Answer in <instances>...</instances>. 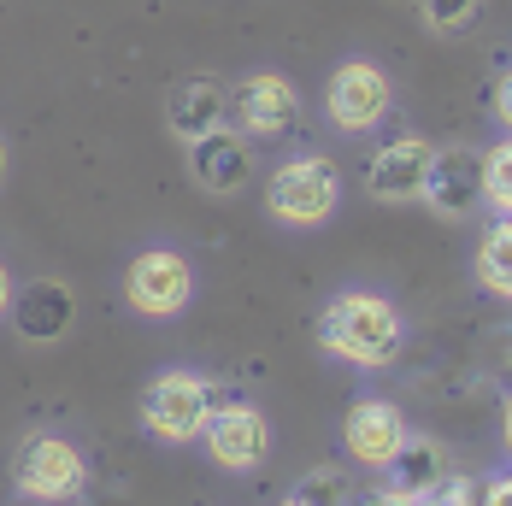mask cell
Instances as JSON below:
<instances>
[{
	"mask_svg": "<svg viewBox=\"0 0 512 506\" xmlns=\"http://www.w3.org/2000/svg\"><path fill=\"white\" fill-rule=\"evenodd\" d=\"M265 206H271V218L289 224V230H318V224H330V212L342 206V177H336V165L318 159V153L289 159V165L271 177Z\"/></svg>",
	"mask_w": 512,
	"mask_h": 506,
	"instance_id": "cell-2",
	"label": "cell"
},
{
	"mask_svg": "<svg viewBox=\"0 0 512 506\" xmlns=\"http://www.w3.org/2000/svg\"><path fill=\"white\" fill-rule=\"evenodd\" d=\"M6 312H12V271L0 265V318H6Z\"/></svg>",
	"mask_w": 512,
	"mask_h": 506,
	"instance_id": "cell-23",
	"label": "cell"
},
{
	"mask_svg": "<svg viewBox=\"0 0 512 506\" xmlns=\"http://www.w3.org/2000/svg\"><path fill=\"white\" fill-rule=\"evenodd\" d=\"M477 283L495 295V301L512 306V218H501V224H489L483 230V242H477Z\"/></svg>",
	"mask_w": 512,
	"mask_h": 506,
	"instance_id": "cell-16",
	"label": "cell"
},
{
	"mask_svg": "<svg viewBox=\"0 0 512 506\" xmlns=\"http://www.w3.org/2000/svg\"><path fill=\"white\" fill-rule=\"evenodd\" d=\"M124 301L130 312H142V318H177L183 306L195 301V271H189V259L171 248H148L130 259V271H124Z\"/></svg>",
	"mask_w": 512,
	"mask_h": 506,
	"instance_id": "cell-5",
	"label": "cell"
},
{
	"mask_svg": "<svg viewBox=\"0 0 512 506\" xmlns=\"http://www.w3.org/2000/svg\"><path fill=\"white\" fill-rule=\"evenodd\" d=\"M201 436H206V454L224 471H254L259 459L271 454V424H265L259 406H218Z\"/></svg>",
	"mask_w": 512,
	"mask_h": 506,
	"instance_id": "cell-10",
	"label": "cell"
},
{
	"mask_svg": "<svg viewBox=\"0 0 512 506\" xmlns=\"http://www.w3.org/2000/svg\"><path fill=\"white\" fill-rule=\"evenodd\" d=\"M418 201H430L436 218H465V212H477V206H483V153H465V148L436 153L430 183H424Z\"/></svg>",
	"mask_w": 512,
	"mask_h": 506,
	"instance_id": "cell-13",
	"label": "cell"
},
{
	"mask_svg": "<svg viewBox=\"0 0 512 506\" xmlns=\"http://www.w3.org/2000/svg\"><path fill=\"white\" fill-rule=\"evenodd\" d=\"M477 12H483V0H424V24L436 36H460Z\"/></svg>",
	"mask_w": 512,
	"mask_h": 506,
	"instance_id": "cell-19",
	"label": "cell"
},
{
	"mask_svg": "<svg viewBox=\"0 0 512 506\" xmlns=\"http://www.w3.org/2000/svg\"><path fill=\"white\" fill-rule=\"evenodd\" d=\"M212 412H218V395L195 371H159L142 389V424L154 442H195Z\"/></svg>",
	"mask_w": 512,
	"mask_h": 506,
	"instance_id": "cell-3",
	"label": "cell"
},
{
	"mask_svg": "<svg viewBox=\"0 0 512 506\" xmlns=\"http://www.w3.org/2000/svg\"><path fill=\"white\" fill-rule=\"evenodd\" d=\"M495 118H501V124L512 130V71L501 77V89H495Z\"/></svg>",
	"mask_w": 512,
	"mask_h": 506,
	"instance_id": "cell-22",
	"label": "cell"
},
{
	"mask_svg": "<svg viewBox=\"0 0 512 506\" xmlns=\"http://www.w3.org/2000/svg\"><path fill=\"white\" fill-rule=\"evenodd\" d=\"M430 506H483V483H471V477H442L436 483V495H424Z\"/></svg>",
	"mask_w": 512,
	"mask_h": 506,
	"instance_id": "cell-20",
	"label": "cell"
},
{
	"mask_svg": "<svg viewBox=\"0 0 512 506\" xmlns=\"http://www.w3.org/2000/svg\"><path fill=\"white\" fill-rule=\"evenodd\" d=\"M83 477H89V465L77 454V442H65V436H30L12 465V483L30 501H65L83 489Z\"/></svg>",
	"mask_w": 512,
	"mask_h": 506,
	"instance_id": "cell-6",
	"label": "cell"
},
{
	"mask_svg": "<svg viewBox=\"0 0 512 506\" xmlns=\"http://www.w3.org/2000/svg\"><path fill=\"white\" fill-rule=\"evenodd\" d=\"M401 342H407V324H401V312H395L389 295L348 289V295H336V301L324 306V318H318V348L359 365V371L389 365V359L401 354Z\"/></svg>",
	"mask_w": 512,
	"mask_h": 506,
	"instance_id": "cell-1",
	"label": "cell"
},
{
	"mask_svg": "<svg viewBox=\"0 0 512 506\" xmlns=\"http://www.w3.org/2000/svg\"><path fill=\"white\" fill-rule=\"evenodd\" d=\"M189 171H195V183L206 195H236L254 177V148H248L242 130L218 124V130H206L201 142H189Z\"/></svg>",
	"mask_w": 512,
	"mask_h": 506,
	"instance_id": "cell-11",
	"label": "cell"
},
{
	"mask_svg": "<svg viewBox=\"0 0 512 506\" xmlns=\"http://www.w3.org/2000/svg\"><path fill=\"white\" fill-rule=\"evenodd\" d=\"M389 106H395V89H389V77H383L371 59H342V65L330 71L324 112H330L336 130L365 136V130H377V124L389 118Z\"/></svg>",
	"mask_w": 512,
	"mask_h": 506,
	"instance_id": "cell-4",
	"label": "cell"
},
{
	"mask_svg": "<svg viewBox=\"0 0 512 506\" xmlns=\"http://www.w3.org/2000/svg\"><path fill=\"white\" fill-rule=\"evenodd\" d=\"M224 83H212V77H189L177 95H171V136L177 142H201L206 130H218L224 124Z\"/></svg>",
	"mask_w": 512,
	"mask_h": 506,
	"instance_id": "cell-14",
	"label": "cell"
},
{
	"mask_svg": "<svg viewBox=\"0 0 512 506\" xmlns=\"http://www.w3.org/2000/svg\"><path fill=\"white\" fill-rule=\"evenodd\" d=\"M483 201L495 206L501 218H512V136L483 153Z\"/></svg>",
	"mask_w": 512,
	"mask_h": 506,
	"instance_id": "cell-17",
	"label": "cell"
},
{
	"mask_svg": "<svg viewBox=\"0 0 512 506\" xmlns=\"http://www.w3.org/2000/svg\"><path fill=\"white\" fill-rule=\"evenodd\" d=\"M283 506H307V501H295V495H289V501H283Z\"/></svg>",
	"mask_w": 512,
	"mask_h": 506,
	"instance_id": "cell-27",
	"label": "cell"
},
{
	"mask_svg": "<svg viewBox=\"0 0 512 506\" xmlns=\"http://www.w3.org/2000/svg\"><path fill=\"white\" fill-rule=\"evenodd\" d=\"M483 506H512V471H501V477L483 483Z\"/></svg>",
	"mask_w": 512,
	"mask_h": 506,
	"instance_id": "cell-21",
	"label": "cell"
},
{
	"mask_svg": "<svg viewBox=\"0 0 512 506\" xmlns=\"http://www.w3.org/2000/svg\"><path fill=\"white\" fill-rule=\"evenodd\" d=\"M348 471L342 465H318V471H307L301 483H295V501H307V506H348Z\"/></svg>",
	"mask_w": 512,
	"mask_h": 506,
	"instance_id": "cell-18",
	"label": "cell"
},
{
	"mask_svg": "<svg viewBox=\"0 0 512 506\" xmlns=\"http://www.w3.org/2000/svg\"><path fill=\"white\" fill-rule=\"evenodd\" d=\"M401 442H407V418H401L389 401L348 406V418H342V448H348L359 465L389 471V459L401 454Z\"/></svg>",
	"mask_w": 512,
	"mask_h": 506,
	"instance_id": "cell-12",
	"label": "cell"
},
{
	"mask_svg": "<svg viewBox=\"0 0 512 506\" xmlns=\"http://www.w3.org/2000/svg\"><path fill=\"white\" fill-rule=\"evenodd\" d=\"M389 506H430L424 495H401V489H389Z\"/></svg>",
	"mask_w": 512,
	"mask_h": 506,
	"instance_id": "cell-24",
	"label": "cell"
},
{
	"mask_svg": "<svg viewBox=\"0 0 512 506\" xmlns=\"http://www.w3.org/2000/svg\"><path fill=\"white\" fill-rule=\"evenodd\" d=\"M6 165H12V159H6V142H0V183H6Z\"/></svg>",
	"mask_w": 512,
	"mask_h": 506,
	"instance_id": "cell-26",
	"label": "cell"
},
{
	"mask_svg": "<svg viewBox=\"0 0 512 506\" xmlns=\"http://www.w3.org/2000/svg\"><path fill=\"white\" fill-rule=\"evenodd\" d=\"M430 165H436V148L424 136H401V142H389V148L365 165V195L383 201V206L418 201L424 183H430Z\"/></svg>",
	"mask_w": 512,
	"mask_h": 506,
	"instance_id": "cell-9",
	"label": "cell"
},
{
	"mask_svg": "<svg viewBox=\"0 0 512 506\" xmlns=\"http://www.w3.org/2000/svg\"><path fill=\"white\" fill-rule=\"evenodd\" d=\"M501 442H507V454H512V401H507V418H501Z\"/></svg>",
	"mask_w": 512,
	"mask_h": 506,
	"instance_id": "cell-25",
	"label": "cell"
},
{
	"mask_svg": "<svg viewBox=\"0 0 512 506\" xmlns=\"http://www.w3.org/2000/svg\"><path fill=\"white\" fill-rule=\"evenodd\" d=\"M442 477H448V454L430 436H407L401 454L389 459V489H401V495H436Z\"/></svg>",
	"mask_w": 512,
	"mask_h": 506,
	"instance_id": "cell-15",
	"label": "cell"
},
{
	"mask_svg": "<svg viewBox=\"0 0 512 506\" xmlns=\"http://www.w3.org/2000/svg\"><path fill=\"white\" fill-rule=\"evenodd\" d=\"M12 330L30 342V348H48L65 342L77 330V289L59 283V277H30L24 289H12Z\"/></svg>",
	"mask_w": 512,
	"mask_h": 506,
	"instance_id": "cell-7",
	"label": "cell"
},
{
	"mask_svg": "<svg viewBox=\"0 0 512 506\" xmlns=\"http://www.w3.org/2000/svg\"><path fill=\"white\" fill-rule=\"evenodd\" d=\"M224 112H236L242 136H265V142H277V136H289L295 118H301V89H295L283 71H254V77H242V89L230 95Z\"/></svg>",
	"mask_w": 512,
	"mask_h": 506,
	"instance_id": "cell-8",
	"label": "cell"
}]
</instances>
